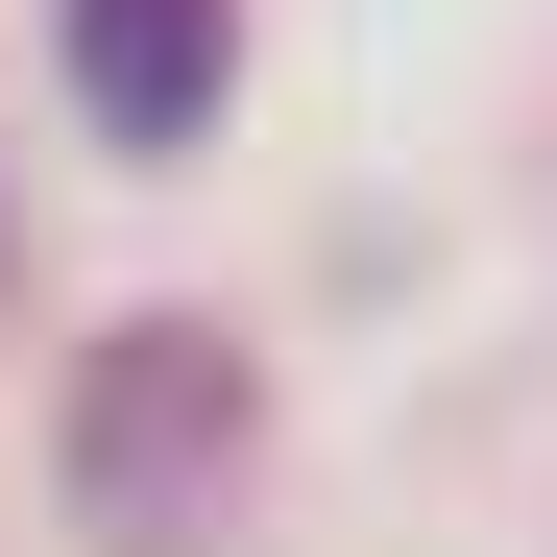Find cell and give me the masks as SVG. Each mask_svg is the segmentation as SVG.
<instances>
[{"label":"cell","mask_w":557,"mask_h":557,"mask_svg":"<svg viewBox=\"0 0 557 557\" xmlns=\"http://www.w3.org/2000/svg\"><path fill=\"white\" fill-rule=\"evenodd\" d=\"M219 73H243V0H73L98 146H219Z\"/></svg>","instance_id":"cell-2"},{"label":"cell","mask_w":557,"mask_h":557,"mask_svg":"<svg viewBox=\"0 0 557 557\" xmlns=\"http://www.w3.org/2000/svg\"><path fill=\"white\" fill-rule=\"evenodd\" d=\"M243 460H267V388H243L219 315H122L73 363V533L98 557H195L243 509Z\"/></svg>","instance_id":"cell-1"}]
</instances>
